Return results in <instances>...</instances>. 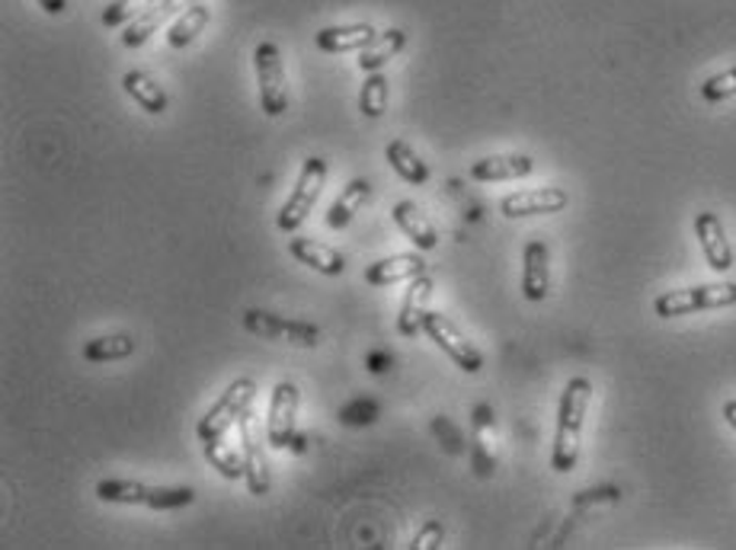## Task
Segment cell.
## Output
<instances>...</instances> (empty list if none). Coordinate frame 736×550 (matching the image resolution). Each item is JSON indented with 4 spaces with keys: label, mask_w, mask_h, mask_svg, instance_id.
<instances>
[{
    "label": "cell",
    "mask_w": 736,
    "mask_h": 550,
    "mask_svg": "<svg viewBox=\"0 0 736 550\" xmlns=\"http://www.w3.org/2000/svg\"><path fill=\"white\" fill-rule=\"evenodd\" d=\"M96 499L171 512V509L190 506L196 499V490L193 487H147V483H139V480H100L96 483Z\"/></svg>",
    "instance_id": "cell-2"
},
{
    "label": "cell",
    "mask_w": 736,
    "mask_h": 550,
    "mask_svg": "<svg viewBox=\"0 0 736 550\" xmlns=\"http://www.w3.org/2000/svg\"><path fill=\"white\" fill-rule=\"evenodd\" d=\"M535 170V161L529 154H503V157H483L471 164V180L478 183H507V180H525Z\"/></svg>",
    "instance_id": "cell-18"
},
{
    "label": "cell",
    "mask_w": 736,
    "mask_h": 550,
    "mask_svg": "<svg viewBox=\"0 0 736 550\" xmlns=\"http://www.w3.org/2000/svg\"><path fill=\"white\" fill-rule=\"evenodd\" d=\"M368 195H371V183H368V180H352V183L337 195V202L330 205V212H327V227H334V231L349 227V221L362 212Z\"/></svg>",
    "instance_id": "cell-24"
},
{
    "label": "cell",
    "mask_w": 736,
    "mask_h": 550,
    "mask_svg": "<svg viewBox=\"0 0 736 550\" xmlns=\"http://www.w3.org/2000/svg\"><path fill=\"white\" fill-rule=\"evenodd\" d=\"M378 39V32L375 27H368V23H349V27H324L317 35H314V42H317V49L320 52H327V55H343V52H362L368 49L371 42Z\"/></svg>",
    "instance_id": "cell-16"
},
{
    "label": "cell",
    "mask_w": 736,
    "mask_h": 550,
    "mask_svg": "<svg viewBox=\"0 0 736 550\" xmlns=\"http://www.w3.org/2000/svg\"><path fill=\"white\" fill-rule=\"evenodd\" d=\"M154 0H113L106 10H103V27L119 29L125 27L129 20H135L144 7H151Z\"/></svg>",
    "instance_id": "cell-30"
},
{
    "label": "cell",
    "mask_w": 736,
    "mask_h": 550,
    "mask_svg": "<svg viewBox=\"0 0 736 550\" xmlns=\"http://www.w3.org/2000/svg\"><path fill=\"white\" fill-rule=\"evenodd\" d=\"M407 45V32L403 29H388V32H381L368 49L359 52V71H381L391 58H397V52Z\"/></svg>",
    "instance_id": "cell-27"
},
{
    "label": "cell",
    "mask_w": 736,
    "mask_h": 550,
    "mask_svg": "<svg viewBox=\"0 0 736 550\" xmlns=\"http://www.w3.org/2000/svg\"><path fill=\"white\" fill-rule=\"evenodd\" d=\"M385 157H388V164L395 170L397 176L403 180V183H413V186H426L429 183V166L426 161L403 141V138H395V141H388V147H385Z\"/></svg>",
    "instance_id": "cell-21"
},
{
    "label": "cell",
    "mask_w": 736,
    "mask_h": 550,
    "mask_svg": "<svg viewBox=\"0 0 736 550\" xmlns=\"http://www.w3.org/2000/svg\"><path fill=\"white\" fill-rule=\"evenodd\" d=\"M426 273V259L417 256V253H397V256H388V259H378L371 263L362 278L375 288H391V285H400V282H410L417 275Z\"/></svg>",
    "instance_id": "cell-15"
},
{
    "label": "cell",
    "mask_w": 736,
    "mask_h": 550,
    "mask_svg": "<svg viewBox=\"0 0 736 550\" xmlns=\"http://www.w3.org/2000/svg\"><path fill=\"white\" fill-rule=\"evenodd\" d=\"M368 368H371V371H388V368H391V356L371 353V356H368Z\"/></svg>",
    "instance_id": "cell-36"
},
{
    "label": "cell",
    "mask_w": 736,
    "mask_h": 550,
    "mask_svg": "<svg viewBox=\"0 0 736 550\" xmlns=\"http://www.w3.org/2000/svg\"><path fill=\"white\" fill-rule=\"evenodd\" d=\"M288 253H292L298 263L311 266L314 273L320 275L346 273V256L337 253L334 247H327V244H320V241H311V237H292V241H288Z\"/></svg>",
    "instance_id": "cell-19"
},
{
    "label": "cell",
    "mask_w": 736,
    "mask_h": 550,
    "mask_svg": "<svg viewBox=\"0 0 736 550\" xmlns=\"http://www.w3.org/2000/svg\"><path fill=\"white\" fill-rule=\"evenodd\" d=\"M180 3H186V0H154L151 7H144L142 13L122 32V45L125 49H142L144 42L157 32V27L180 10ZM190 3H196V0H190Z\"/></svg>",
    "instance_id": "cell-17"
},
{
    "label": "cell",
    "mask_w": 736,
    "mask_h": 550,
    "mask_svg": "<svg viewBox=\"0 0 736 550\" xmlns=\"http://www.w3.org/2000/svg\"><path fill=\"white\" fill-rule=\"evenodd\" d=\"M295 412H298V387L292 381H279L273 387V400H269V416H266V441L273 448H292L298 441L295 432Z\"/></svg>",
    "instance_id": "cell-9"
},
{
    "label": "cell",
    "mask_w": 736,
    "mask_h": 550,
    "mask_svg": "<svg viewBox=\"0 0 736 550\" xmlns=\"http://www.w3.org/2000/svg\"><path fill=\"white\" fill-rule=\"evenodd\" d=\"M407 295H403V304H400V314H397V333L407 336V339H417L423 333V317H426V304L432 298V275L423 273L417 278L407 282Z\"/></svg>",
    "instance_id": "cell-14"
},
{
    "label": "cell",
    "mask_w": 736,
    "mask_h": 550,
    "mask_svg": "<svg viewBox=\"0 0 736 550\" xmlns=\"http://www.w3.org/2000/svg\"><path fill=\"white\" fill-rule=\"evenodd\" d=\"M244 327L259 336V339H273V343H292L301 349H314L320 343V330L308 320H285L279 314L269 310H247L244 314Z\"/></svg>",
    "instance_id": "cell-8"
},
{
    "label": "cell",
    "mask_w": 736,
    "mask_h": 550,
    "mask_svg": "<svg viewBox=\"0 0 736 550\" xmlns=\"http://www.w3.org/2000/svg\"><path fill=\"white\" fill-rule=\"evenodd\" d=\"M442 538H446V528L439 522H426L417 534H413V544L410 548L413 550H432L442 544Z\"/></svg>",
    "instance_id": "cell-34"
},
{
    "label": "cell",
    "mask_w": 736,
    "mask_h": 550,
    "mask_svg": "<svg viewBox=\"0 0 736 550\" xmlns=\"http://www.w3.org/2000/svg\"><path fill=\"white\" fill-rule=\"evenodd\" d=\"M551 292V253L544 241H529L522 253V295L529 302H544Z\"/></svg>",
    "instance_id": "cell-13"
},
{
    "label": "cell",
    "mask_w": 736,
    "mask_h": 550,
    "mask_svg": "<svg viewBox=\"0 0 736 550\" xmlns=\"http://www.w3.org/2000/svg\"><path fill=\"white\" fill-rule=\"evenodd\" d=\"M205 448V458H208V465L218 470L225 480H244V451H237L234 445H227L225 439L218 441H205L202 445Z\"/></svg>",
    "instance_id": "cell-28"
},
{
    "label": "cell",
    "mask_w": 736,
    "mask_h": 550,
    "mask_svg": "<svg viewBox=\"0 0 736 550\" xmlns=\"http://www.w3.org/2000/svg\"><path fill=\"white\" fill-rule=\"evenodd\" d=\"M395 224L413 241V247L420 249H436L439 247V234H436V227H432V221L426 218L423 212H420V205L417 202H410V198H403V202H397L395 205Z\"/></svg>",
    "instance_id": "cell-20"
},
{
    "label": "cell",
    "mask_w": 736,
    "mask_h": 550,
    "mask_svg": "<svg viewBox=\"0 0 736 550\" xmlns=\"http://www.w3.org/2000/svg\"><path fill=\"white\" fill-rule=\"evenodd\" d=\"M570 195L558 186H541V190H525V193H512L500 202V212L507 218H532V215H554L564 212Z\"/></svg>",
    "instance_id": "cell-12"
},
{
    "label": "cell",
    "mask_w": 736,
    "mask_h": 550,
    "mask_svg": "<svg viewBox=\"0 0 736 550\" xmlns=\"http://www.w3.org/2000/svg\"><path fill=\"white\" fill-rule=\"evenodd\" d=\"M254 71L259 83V110L269 119L288 112V86H285L283 52L276 42H259L254 49Z\"/></svg>",
    "instance_id": "cell-5"
},
{
    "label": "cell",
    "mask_w": 736,
    "mask_h": 550,
    "mask_svg": "<svg viewBox=\"0 0 736 550\" xmlns=\"http://www.w3.org/2000/svg\"><path fill=\"white\" fill-rule=\"evenodd\" d=\"M730 96H736V68L720 71V74H714V78L702 83V100L705 103H724Z\"/></svg>",
    "instance_id": "cell-31"
},
{
    "label": "cell",
    "mask_w": 736,
    "mask_h": 550,
    "mask_svg": "<svg viewBox=\"0 0 736 550\" xmlns=\"http://www.w3.org/2000/svg\"><path fill=\"white\" fill-rule=\"evenodd\" d=\"M324 183H327V161L324 157H308L305 166H301V176H298L295 190L285 198L283 212L276 218L279 231L295 234L305 224V218L311 215V208L317 205L320 193H324Z\"/></svg>",
    "instance_id": "cell-4"
},
{
    "label": "cell",
    "mask_w": 736,
    "mask_h": 550,
    "mask_svg": "<svg viewBox=\"0 0 736 550\" xmlns=\"http://www.w3.org/2000/svg\"><path fill=\"white\" fill-rule=\"evenodd\" d=\"M39 7L49 13V17H61L68 10V0H39Z\"/></svg>",
    "instance_id": "cell-35"
},
{
    "label": "cell",
    "mask_w": 736,
    "mask_h": 550,
    "mask_svg": "<svg viewBox=\"0 0 736 550\" xmlns=\"http://www.w3.org/2000/svg\"><path fill=\"white\" fill-rule=\"evenodd\" d=\"M736 285H698V288H682V292H666L653 302V314L669 320V317H685L698 310H714V307H734Z\"/></svg>",
    "instance_id": "cell-6"
},
{
    "label": "cell",
    "mask_w": 736,
    "mask_h": 550,
    "mask_svg": "<svg viewBox=\"0 0 736 550\" xmlns=\"http://www.w3.org/2000/svg\"><path fill=\"white\" fill-rule=\"evenodd\" d=\"M432 432L439 436V441H442L452 455H461V451H464V445H458V441H461V429L452 426L446 416H436V419H432Z\"/></svg>",
    "instance_id": "cell-33"
},
{
    "label": "cell",
    "mask_w": 736,
    "mask_h": 550,
    "mask_svg": "<svg viewBox=\"0 0 736 550\" xmlns=\"http://www.w3.org/2000/svg\"><path fill=\"white\" fill-rule=\"evenodd\" d=\"M378 419V404L375 400H352V404H346L340 410V422L346 426H371Z\"/></svg>",
    "instance_id": "cell-32"
},
{
    "label": "cell",
    "mask_w": 736,
    "mask_h": 550,
    "mask_svg": "<svg viewBox=\"0 0 736 550\" xmlns=\"http://www.w3.org/2000/svg\"><path fill=\"white\" fill-rule=\"evenodd\" d=\"M208 20H212V10L196 0V3H190L180 17H176V23L167 32V42H171V49H186V45H193L198 35H202V29L208 27Z\"/></svg>",
    "instance_id": "cell-26"
},
{
    "label": "cell",
    "mask_w": 736,
    "mask_h": 550,
    "mask_svg": "<svg viewBox=\"0 0 736 550\" xmlns=\"http://www.w3.org/2000/svg\"><path fill=\"white\" fill-rule=\"evenodd\" d=\"M593 400L590 378H570L561 394V410H558V436L551 451V468L558 473H570L580 461V436H583V419Z\"/></svg>",
    "instance_id": "cell-1"
},
{
    "label": "cell",
    "mask_w": 736,
    "mask_h": 550,
    "mask_svg": "<svg viewBox=\"0 0 736 550\" xmlns=\"http://www.w3.org/2000/svg\"><path fill=\"white\" fill-rule=\"evenodd\" d=\"M237 429H241V451H244V468H247L244 480H247L251 493L266 496L269 493V487H273V477H269L266 448H263V441H259V429H256L254 412L251 410L244 412L241 422H237Z\"/></svg>",
    "instance_id": "cell-10"
},
{
    "label": "cell",
    "mask_w": 736,
    "mask_h": 550,
    "mask_svg": "<svg viewBox=\"0 0 736 550\" xmlns=\"http://www.w3.org/2000/svg\"><path fill=\"white\" fill-rule=\"evenodd\" d=\"M471 461H474V470L481 477H490L493 473V410L487 404H478L474 407V451H471Z\"/></svg>",
    "instance_id": "cell-23"
},
{
    "label": "cell",
    "mask_w": 736,
    "mask_h": 550,
    "mask_svg": "<svg viewBox=\"0 0 736 550\" xmlns=\"http://www.w3.org/2000/svg\"><path fill=\"white\" fill-rule=\"evenodd\" d=\"M423 333L446 353V356L452 358L454 365L461 368V371H468V375H478L483 368V356L481 349L464 336V333L454 327L452 320L446 317V314H439V310H426L423 317Z\"/></svg>",
    "instance_id": "cell-7"
},
{
    "label": "cell",
    "mask_w": 736,
    "mask_h": 550,
    "mask_svg": "<svg viewBox=\"0 0 736 550\" xmlns=\"http://www.w3.org/2000/svg\"><path fill=\"white\" fill-rule=\"evenodd\" d=\"M724 419L730 422V429L736 432V400H727V404H724Z\"/></svg>",
    "instance_id": "cell-37"
},
{
    "label": "cell",
    "mask_w": 736,
    "mask_h": 550,
    "mask_svg": "<svg viewBox=\"0 0 736 550\" xmlns=\"http://www.w3.org/2000/svg\"><path fill=\"white\" fill-rule=\"evenodd\" d=\"M122 86H125V93H129L144 112H151V115H164L167 106H171L164 86L154 81V78H147L144 71H129V74L122 78Z\"/></svg>",
    "instance_id": "cell-22"
},
{
    "label": "cell",
    "mask_w": 736,
    "mask_h": 550,
    "mask_svg": "<svg viewBox=\"0 0 736 550\" xmlns=\"http://www.w3.org/2000/svg\"><path fill=\"white\" fill-rule=\"evenodd\" d=\"M695 237L702 244V253L708 259V266L714 273H730L734 269V249L727 241V231H724V221L714 212H698L695 215Z\"/></svg>",
    "instance_id": "cell-11"
},
{
    "label": "cell",
    "mask_w": 736,
    "mask_h": 550,
    "mask_svg": "<svg viewBox=\"0 0 736 550\" xmlns=\"http://www.w3.org/2000/svg\"><path fill=\"white\" fill-rule=\"evenodd\" d=\"M135 349H139V339H135V336L113 333V336H96V339H90L84 349H81V356H84V361H90V365H106V361L129 358Z\"/></svg>",
    "instance_id": "cell-25"
},
{
    "label": "cell",
    "mask_w": 736,
    "mask_h": 550,
    "mask_svg": "<svg viewBox=\"0 0 736 550\" xmlns=\"http://www.w3.org/2000/svg\"><path fill=\"white\" fill-rule=\"evenodd\" d=\"M359 110L368 119H381L388 110V78L381 71H371L368 81L362 83V93H359Z\"/></svg>",
    "instance_id": "cell-29"
},
{
    "label": "cell",
    "mask_w": 736,
    "mask_h": 550,
    "mask_svg": "<svg viewBox=\"0 0 736 550\" xmlns=\"http://www.w3.org/2000/svg\"><path fill=\"white\" fill-rule=\"evenodd\" d=\"M254 397H256L254 378H237V381H231L225 394H222V397L208 407V412L198 419L196 426L198 441L205 445V441L225 439L227 429H231L234 422H241V416L251 410Z\"/></svg>",
    "instance_id": "cell-3"
}]
</instances>
